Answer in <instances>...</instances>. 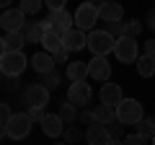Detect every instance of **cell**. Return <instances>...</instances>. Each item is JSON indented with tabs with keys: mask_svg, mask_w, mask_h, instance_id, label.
<instances>
[{
	"mask_svg": "<svg viewBox=\"0 0 155 145\" xmlns=\"http://www.w3.org/2000/svg\"><path fill=\"white\" fill-rule=\"evenodd\" d=\"M78 140H80V130L70 124V127L65 130V143H78Z\"/></svg>",
	"mask_w": 155,
	"mask_h": 145,
	"instance_id": "obj_31",
	"label": "cell"
},
{
	"mask_svg": "<svg viewBox=\"0 0 155 145\" xmlns=\"http://www.w3.org/2000/svg\"><path fill=\"white\" fill-rule=\"evenodd\" d=\"M72 16H75V29L91 34L93 26H96V21L101 18V13H98V5L96 3H83V5H78V11Z\"/></svg>",
	"mask_w": 155,
	"mask_h": 145,
	"instance_id": "obj_5",
	"label": "cell"
},
{
	"mask_svg": "<svg viewBox=\"0 0 155 145\" xmlns=\"http://www.w3.org/2000/svg\"><path fill=\"white\" fill-rule=\"evenodd\" d=\"M41 86H44L47 91H54V88H60V72H49V75H44V80H41Z\"/></svg>",
	"mask_w": 155,
	"mask_h": 145,
	"instance_id": "obj_27",
	"label": "cell"
},
{
	"mask_svg": "<svg viewBox=\"0 0 155 145\" xmlns=\"http://www.w3.org/2000/svg\"><path fill=\"white\" fill-rule=\"evenodd\" d=\"M88 75L93 80H109L111 78V65L106 62V57H93L88 62Z\"/></svg>",
	"mask_w": 155,
	"mask_h": 145,
	"instance_id": "obj_14",
	"label": "cell"
},
{
	"mask_svg": "<svg viewBox=\"0 0 155 145\" xmlns=\"http://www.w3.org/2000/svg\"><path fill=\"white\" fill-rule=\"evenodd\" d=\"M41 47H44V52H49V55H57V52L65 49V44H62V36L54 31H47L44 42H41Z\"/></svg>",
	"mask_w": 155,
	"mask_h": 145,
	"instance_id": "obj_22",
	"label": "cell"
},
{
	"mask_svg": "<svg viewBox=\"0 0 155 145\" xmlns=\"http://www.w3.org/2000/svg\"><path fill=\"white\" fill-rule=\"evenodd\" d=\"M67 78L72 80V83H85V78H88V62H70L67 65Z\"/></svg>",
	"mask_w": 155,
	"mask_h": 145,
	"instance_id": "obj_21",
	"label": "cell"
},
{
	"mask_svg": "<svg viewBox=\"0 0 155 145\" xmlns=\"http://www.w3.org/2000/svg\"><path fill=\"white\" fill-rule=\"evenodd\" d=\"M47 31H52L47 21H28L26 29H23V36H26V42H34V44L39 42V44H41L44 36H47Z\"/></svg>",
	"mask_w": 155,
	"mask_h": 145,
	"instance_id": "obj_12",
	"label": "cell"
},
{
	"mask_svg": "<svg viewBox=\"0 0 155 145\" xmlns=\"http://www.w3.org/2000/svg\"><path fill=\"white\" fill-rule=\"evenodd\" d=\"M31 67L39 75H49V72H54L57 62H54V57H52L49 52H36V55L31 57Z\"/></svg>",
	"mask_w": 155,
	"mask_h": 145,
	"instance_id": "obj_13",
	"label": "cell"
},
{
	"mask_svg": "<svg viewBox=\"0 0 155 145\" xmlns=\"http://www.w3.org/2000/svg\"><path fill=\"white\" fill-rule=\"evenodd\" d=\"M150 145H155V137H153V140H150Z\"/></svg>",
	"mask_w": 155,
	"mask_h": 145,
	"instance_id": "obj_39",
	"label": "cell"
},
{
	"mask_svg": "<svg viewBox=\"0 0 155 145\" xmlns=\"http://www.w3.org/2000/svg\"><path fill=\"white\" fill-rule=\"evenodd\" d=\"M52 57H54V62H67L70 52H67V49H62V52H57V55H52ZM67 65H70V62H67Z\"/></svg>",
	"mask_w": 155,
	"mask_h": 145,
	"instance_id": "obj_35",
	"label": "cell"
},
{
	"mask_svg": "<svg viewBox=\"0 0 155 145\" xmlns=\"http://www.w3.org/2000/svg\"><path fill=\"white\" fill-rule=\"evenodd\" d=\"M26 16H23L21 8H11V11H3V16H0V26H3V31L5 34H18L26 29Z\"/></svg>",
	"mask_w": 155,
	"mask_h": 145,
	"instance_id": "obj_6",
	"label": "cell"
},
{
	"mask_svg": "<svg viewBox=\"0 0 155 145\" xmlns=\"http://www.w3.org/2000/svg\"><path fill=\"white\" fill-rule=\"evenodd\" d=\"M114 47H116V39L106 29H93L88 34V49L93 52V57H106L109 52H114Z\"/></svg>",
	"mask_w": 155,
	"mask_h": 145,
	"instance_id": "obj_2",
	"label": "cell"
},
{
	"mask_svg": "<svg viewBox=\"0 0 155 145\" xmlns=\"http://www.w3.org/2000/svg\"><path fill=\"white\" fill-rule=\"evenodd\" d=\"M44 21L49 23V29H52L54 34H60V36H65L67 31L75 29V16L67 13V11H54V13H49Z\"/></svg>",
	"mask_w": 155,
	"mask_h": 145,
	"instance_id": "obj_7",
	"label": "cell"
},
{
	"mask_svg": "<svg viewBox=\"0 0 155 145\" xmlns=\"http://www.w3.org/2000/svg\"><path fill=\"white\" fill-rule=\"evenodd\" d=\"M62 44H65L67 52H80L83 47H88V34L80 31V29H72L62 36Z\"/></svg>",
	"mask_w": 155,
	"mask_h": 145,
	"instance_id": "obj_11",
	"label": "cell"
},
{
	"mask_svg": "<svg viewBox=\"0 0 155 145\" xmlns=\"http://www.w3.org/2000/svg\"><path fill=\"white\" fill-rule=\"evenodd\" d=\"M85 140H88V145H109L111 143V135L109 130L104 127V124H91L88 130H85Z\"/></svg>",
	"mask_w": 155,
	"mask_h": 145,
	"instance_id": "obj_15",
	"label": "cell"
},
{
	"mask_svg": "<svg viewBox=\"0 0 155 145\" xmlns=\"http://www.w3.org/2000/svg\"><path fill=\"white\" fill-rule=\"evenodd\" d=\"M60 119H62L65 124H72V122L78 119V106L70 104V101H65V104L60 106Z\"/></svg>",
	"mask_w": 155,
	"mask_h": 145,
	"instance_id": "obj_24",
	"label": "cell"
},
{
	"mask_svg": "<svg viewBox=\"0 0 155 145\" xmlns=\"http://www.w3.org/2000/svg\"><path fill=\"white\" fill-rule=\"evenodd\" d=\"M26 65H31V60L23 52H3L0 55V72L5 78H18L26 70Z\"/></svg>",
	"mask_w": 155,
	"mask_h": 145,
	"instance_id": "obj_1",
	"label": "cell"
},
{
	"mask_svg": "<svg viewBox=\"0 0 155 145\" xmlns=\"http://www.w3.org/2000/svg\"><path fill=\"white\" fill-rule=\"evenodd\" d=\"M106 31H109L114 39H122V36H124V23H122V21H116V23H106Z\"/></svg>",
	"mask_w": 155,
	"mask_h": 145,
	"instance_id": "obj_30",
	"label": "cell"
},
{
	"mask_svg": "<svg viewBox=\"0 0 155 145\" xmlns=\"http://www.w3.org/2000/svg\"><path fill=\"white\" fill-rule=\"evenodd\" d=\"M122 88L119 83H104L101 86V104H109V106H119L122 104Z\"/></svg>",
	"mask_w": 155,
	"mask_h": 145,
	"instance_id": "obj_17",
	"label": "cell"
},
{
	"mask_svg": "<svg viewBox=\"0 0 155 145\" xmlns=\"http://www.w3.org/2000/svg\"><path fill=\"white\" fill-rule=\"evenodd\" d=\"M23 44H26L23 31H18V34H3V39H0V49H3V52H23Z\"/></svg>",
	"mask_w": 155,
	"mask_h": 145,
	"instance_id": "obj_18",
	"label": "cell"
},
{
	"mask_svg": "<svg viewBox=\"0 0 155 145\" xmlns=\"http://www.w3.org/2000/svg\"><path fill=\"white\" fill-rule=\"evenodd\" d=\"M140 31H142V23L140 21H127L124 23V36H129V39H134Z\"/></svg>",
	"mask_w": 155,
	"mask_h": 145,
	"instance_id": "obj_28",
	"label": "cell"
},
{
	"mask_svg": "<svg viewBox=\"0 0 155 145\" xmlns=\"http://www.w3.org/2000/svg\"><path fill=\"white\" fill-rule=\"evenodd\" d=\"M98 13H101V18H104L106 23H116V21H122L124 8L119 5V3H101V5H98Z\"/></svg>",
	"mask_w": 155,
	"mask_h": 145,
	"instance_id": "obj_19",
	"label": "cell"
},
{
	"mask_svg": "<svg viewBox=\"0 0 155 145\" xmlns=\"http://www.w3.org/2000/svg\"><path fill=\"white\" fill-rule=\"evenodd\" d=\"M122 127H124V124H109V127H106L109 135H111V140H124L122 137Z\"/></svg>",
	"mask_w": 155,
	"mask_h": 145,
	"instance_id": "obj_34",
	"label": "cell"
},
{
	"mask_svg": "<svg viewBox=\"0 0 155 145\" xmlns=\"http://www.w3.org/2000/svg\"><path fill=\"white\" fill-rule=\"evenodd\" d=\"M114 55L119 62H137V39H129V36H122L116 39V47H114Z\"/></svg>",
	"mask_w": 155,
	"mask_h": 145,
	"instance_id": "obj_8",
	"label": "cell"
},
{
	"mask_svg": "<svg viewBox=\"0 0 155 145\" xmlns=\"http://www.w3.org/2000/svg\"><path fill=\"white\" fill-rule=\"evenodd\" d=\"M124 145H147V140L134 132V135H127V137H124Z\"/></svg>",
	"mask_w": 155,
	"mask_h": 145,
	"instance_id": "obj_33",
	"label": "cell"
},
{
	"mask_svg": "<svg viewBox=\"0 0 155 145\" xmlns=\"http://www.w3.org/2000/svg\"><path fill=\"white\" fill-rule=\"evenodd\" d=\"M31 117H28V112H16L13 114V119L3 127V137H13V140H23L28 137V132H31Z\"/></svg>",
	"mask_w": 155,
	"mask_h": 145,
	"instance_id": "obj_4",
	"label": "cell"
},
{
	"mask_svg": "<svg viewBox=\"0 0 155 145\" xmlns=\"http://www.w3.org/2000/svg\"><path fill=\"white\" fill-rule=\"evenodd\" d=\"M78 119H80L83 124H88V127H91V124H96V114H93V112H88V109H83V112L78 114Z\"/></svg>",
	"mask_w": 155,
	"mask_h": 145,
	"instance_id": "obj_32",
	"label": "cell"
},
{
	"mask_svg": "<svg viewBox=\"0 0 155 145\" xmlns=\"http://www.w3.org/2000/svg\"><path fill=\"white\" fill-rule=\"evenodd\" d=\"M93 114H96V122L104 124V127H109V124L116 122V106L101 104V106H96V109H93Z\"/></svg>",
	"mask_w": 155,
	"mask_h": 145,
	"instance_id": "obj_20",
	"label": "cell"
},
{
	"mask_svg": "<svg viewBox=\"0 0 155 145\" xmlns=\"http://www.w3.org/2000/svg\"><path fill=\"white\" fill-rule=\"evenodd\" d=\"M137 135H140V137H145V140H153V137H155V119H147V117H145L142 122L137 124Z\"/></svg>",
	"mask_w": 155,
	"mask_h": 145,
	"instance_id": "obj_25",
	"label": "cell"
},
{
	"mask_svg": "<svg viewBox=\"0 0 155 145\" xmlns=\"http://www.w3.org/2000/svg\"><path fill=\"white\" fill-rule=\"evenodd\" d=\"M145 55H147V57H155V39L145 42Z\"/></svg>",
	"mask_w": 155,
	"mask_h": 145,
	"instance_id": "obj_36",
	"label": "cell"
},
{
	"mask_svg": "<svg viewBox=\"0 0 155 145\" xmlns=\"http://www.w3.org/2000/svg\"><path fill=\"white\" fill-rule=\"evenodd\" d=\"M145 119L142 104L137 99H122V104L116 106V122L119 124H140Z\"/></svg>",
	"mask_w": 155,
	"mask_h": 145,
	"instance_id": "obj_3",
	"label": "cell"
},
{
	"mask_svg": "<svg viewBox=\"0 0 155 145\" xmlns=\"http://www.w3.org/2000/svg\"><path fill=\"white\" fill-rule=\"evenodd\" d=\"M57 145H65V143H57Z\"/></svg>",
	"mask_w": 155,
	"mask_h": 145,
	"instance_id": "obj_40",
	"label": "cell"
},
{
	"mask_svg": "<svg viewBox=\"0 0 155 145\" xmlns=\"http://www.w3.org/2000/svg\"><path fill=\"white\" fill-rule=\"evenodd\" d=\"M137 70H140L142 78H153V75H155V57L142 55V57H140V62H137Z\"/></svg>",
	"mask_w": 155,
	"mask_h": 145,
	"instance_id": "obj_23",
	"label": "cell"
},
{
	"mask_svg": "<svg viewBox=\"0 0 155 145\" xmlns=\"http://www.w3.org/2000/svg\"><path fill=\"white\" fill-rule=\"evenodd\" d=\"M41 130H44L47 137H60V135H65V122L60 119V114H47L44 122H41Z\"/></svg>",
	"mask_w": 155,
	"mask_h": 145,
	"instance_id": "obj_16",
	"label": "cell"
},
{
	"mask_svg": "<svg viewBox=\"0 0 155 145\" xmlns=\"http://www.w3.org/2000/svg\"><path fill=\"white\" fill-rule=\"evenodd\" d=\"M91 96H93V91H91L88 83H70V88H67V101L80 106V109L85 104H91Z\"/></svg>",
	"mask_w": 155,
	"mask_h": 145,
	"instance_id": "obj_9",
	"label": "cell"
},
{
	"mask_svg": "<svg viewBox=\"0 0 155 145\" xmlns=\"http://www.w3.org/2000/svg\"><path fill=\"white\" fill-rule=\"evenodd\" d=\"M23 101L28 106H47L49 104V91L41 83H31L26 91H23Z\"/></svg>",
	"mask_w": 155,
	"mask_h": 145,
	"instance_id": "obj_10",
	"label": "cell"
},
{
	"mask_svg": "<svg viewBox=\"0 0 155 145\" xmlns=\"http://www.w3.org/2000/svg\"><path fill=\"white\" fill-rule=\"evenodd\" d=\"M26 112H28V117H31V122H39V124L44 122V117H47L44 106H28Z\"/></svg>",
	"mask_w": 155,
	"mask_h": 145,
	"instance_id": "obj_29",
	"label": "cell"
},
{
	"mask_svg": "<svg viewBox=\"0 0 155 145\" xmlns=\"http://www.w3.org/2000/svg\"><path fill=\"white\" fill-rule=\"evenodd\" d=\"M147 26L155 29V8H153V13H150V18H147Z\"/></svg>",
	"mask_w": 155,
	"mask_h": 145,
	"instance_id": "obj_37",
	"label": "cell"
},
{
	"mask_svg": "<svg viewBox=\"0 0 155 145\" xmlns=\"http://www.w3.org/2000/svg\"><path fill=\"white\" fill-rule=\"evenodd\" d=\"M18 8L23 11V16H28V13H34V16H36V13L41 11V0H23Z\"/></svg>",
	"mask_w": 155,
	"mask_h": 145,
	"instance_id": "obj_26",
	"label": "cell"
},
{
	"mask_svg": "<svg viewBox=\"0 0 155 145\" xmlns=\"http://www.w3.org/2000/svg\"><path fill=\"white\" fill-rule=\"evenodd\" d=\"M109 145H124V140H111Z\"/></svg>",
	"mask_w": 155,
	"mask_h": 145,
	"instance_id": "obj_38",
	"label": "cell"
}]
</instances>
